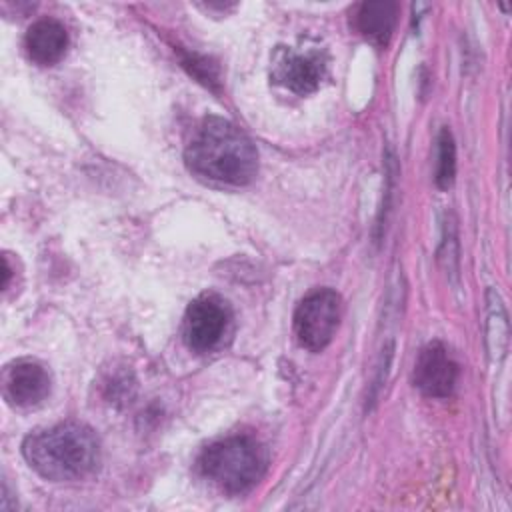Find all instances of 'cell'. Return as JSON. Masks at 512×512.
Listing matches in <instances>:
<instances>
[{
    "instance_id": "obj_10",
    "label": "cell",
    "mask_w": 512,
    "mask_h": 512,
    "mask_svg": "<svg viewBox=\"0 0 512 512\" xmlns=\"http://www.w3.org/2000/svg\"><path fill=\"white\" fill-rule=\"evenodd\" d=\"M396 16L398 6L392 0L364 2L356 12V28L366 40L374 42L376 46H386L396 26Z\"/></svg>"
},
{
    "instance_id": "obj_6",
    "label": "cell",
    "mask_w": 512,
    "mask_h": 512,
    "mask_svg": "<svg viewBox=\"0 0 512 512\" xmlns=\"http://www.w3.org/2000/svg\"><path fill=\"white\" fill-rule=\"evenodd\" d=\"M458 382V364L442 342L426 344L414 366L416 388L430 398H446Z\"/></svg>"
},
{
    "instance_id": "obj_13",
    "label": "cell",
    "mask_w": 512,
    "mask_h": 512,
    "mask_svg": "<svg viewBox=\"0 0 512 512\" xmlns=\"http://www.w3.org/2000/svg\"><path fill=\"white\" fill-rule=\"evenodd\" d=\"M182 64L190 70V74H194L206 86L212 88L218 82V74H216L214 66L206 58H200V56H196L192 52H186V54H182Z\"/></svg>"
},
{
    "instance_id": "obj_2",
    "label": "cell",
    "mask_w": 512,
    "mask_h": 512,
    "mask_svg": "<svg viewBox=\"0 0 512 512\" xmlns=\"http://www.w3.org/2000/svg\"><path fill=\"white\" fill-rule=\"evenodd\" d=\"M22 454L42 478L72 482L96 472L100 464V442L86 424L62 422L26 436Z\"/></svg>"
},
{
    "instance_id": "obj_7",
    "label": "cell",
    "mask_w": 512,
    "mask_h": 512,
    "mask_svg": "<svg viewBox=\"0 0 512 512\" xmlns=\"http://www.w3.org/2000/svg\"><path fill=\"white\" fill-rule=\"evenodd\" d=\"M50 394V374L36 360H16L4 370V398L18 408L40 404Z\"/></svg>"
},
{
    "instance_id": "obj_1",
    "label": "cell",
    "mask_w": 512,
    "mask_h": 512,
    "mask_svg": "<svg viewBox=\"0 0 512 512\" xmlns=\"http://www.w3.org/2000/svg\"><path fill=\"white\" fill-rule=\"evenodd\" d=\"M184 160L196 176L228 186L250 184L258 172V152L252 140L220 116L202 120L186 146Z\"/></svg>"
},
{
    "instance_id": "obj_8",
    "label": "cell",
    "mask_w": 512,
    "mask_h": 512,
    "mask_svg": "<svg viewBox=\"0 0 512 512\" xmlns=\"http://www.w3.org/2000/svg\"><path fill=\"white\" fill-rule=\"evenodd\" d=\"M326 72V62L320 52L296 54L292 50L280 48L274 56V78L288 90L296 94L314 92Z\"/></svg>"
},
{
    "instance_id": "obj_9",
    "label": "cell",
    "mask_w": 512,
    "mask_h": 512,
    "mask_svg": "<svg viewBox=\"0 0 512 512\" xmlns=\"http://www.w3.org/2000/svg\"><path fill=\"white\" fill-rule=\"evenodd\" d=\"M24 46L32 62L40 66H52L66 54L68 32L58 20L42 18L28 28Z\"/></svg>"
},
{
    "instance_id": "obj_4",
    "label": "cell",
    "mask_w": 512,
    "mask_h": 512,
    "mask_svg": "<svg viewBox=\"0 0 512 512\" xmlns=\"http://www.w3.org/2000/svg\"><path fill=\"white\" fill-rule=\"evenodd\" d=\"M342 316V300L330 288H318L304 296L294 310V334L298 342L310 350H324L338 328Z\"/></svg>"
},
{
    "instance_id": "obj_3",
    "label": "cell",
    "mask_w": 512,
    "mask_h": 512,
    "mask_svg": "<svg viewBox=\"0 0 512 512\" xmlns=\"http://www.w3.org/2000/svg\"><path fill=\"white\" fill-rule=\"evenodd\" d=\"M200 472L226 492L250 490L268 468L266 448L250 436H228L202 450Z\"/></svg>"
},
{
    "instance_id": "obj_11",
    "label": "cell",
    "mask_w": 512,
    "mask_h": 512,
    "mask_svg": "<svg viewBox=\"0 0 512 512\" xmlns=\"http://www.w3.org/2000/svg\"><path fill=\"white\" fill-rule=\"evenodd\" d=\"M488 352L500 360L508 346V316L498 292L488 290Z\"/></svg>"
},
{
    "instance_id": "obj_5",
    "label": "cell",
    "mask_w": 512,
    "mask_h": 512,
    "mask_svg": "<svg viewBox=\"0 0 512 512\" xmlns=\"http://www.w3.org/2000/svg\"><path fill=\"white\" fill-rule=\"evenodd\" d=\"M230 318L226 300L216 294L198 296L184 314V342L194 352L214 350L222 342Z\"/></svg>"
},
{
    "instance_id": "obj_12",
    "label": "cell",
    "mask_w": 512,
    "mask_h": 512,
    "mask_svg": "<svg viewBox=\"0 0 512 512\" xmlns=\"http://www.w3.org/2000/svg\"><path fill=\"white\" fill-rule=\"evenodd\" d=\"M456 174V146L448 128L440 130L438 136V164H436V184L448 188L454 182Z\"/></svg>"
}]
</instances>
